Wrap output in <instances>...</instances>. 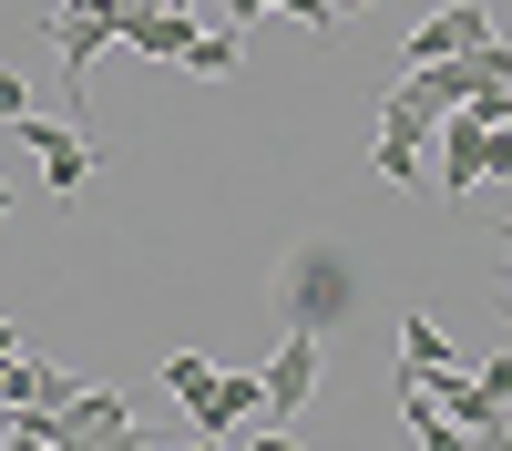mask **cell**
Returning a JSON list of instances; mask_svg holds the SVG:
<instances>
[{
    "label": "cell",
    "instance_id": "cell-13",
    "mask_svg": "<svg viewBox=\"0 0 512 451\" xmlns=\"http://www.w3.org/2000/svg\"><path fill=\"white\" fill-rule=\"evenodd\" d=\"M472 72H482V82H512V41H502V31L472 41Z\"/></svg>",
    "mask_w": 512,
    "mask_h": 451
},
{
    "label": "cell",
    "instance_id": "cell-5",
    "mask_svg": "<svg viewBox=\"0 0 512 451\" xmlns=\"http://www.w3.org/2000/svg\"><path fill=\"white\" fill-rule=\"evenodd\" d=\"M472 41H492V11H482V0H441V11H420V21H410V41H400V52L451 62V52H472Z\"/></svg>",
    "mask_w": 512,
    "mask_h": 451
},
{
    "label": "cell",
    "instance_id": "cell-18",
    "mask_svg": "<svg viewBox=\"0 0 512 451\" xmlns=\"http://www.w3.org/2000/svg\"><path fill=\"white\" fill-rule=\"evenodd\" d=\"M11 359H21V328H11V318H0V369H11Z\"/></svg>",
    "mask_w": 512,
    "mask_h": 451
},
{
    "label": "cell",
    "instance_id": "cell-16",
    "mask_svg": "<svg viewBox=\"0 0 512 451\" xmlns=\"http://www.w3.org/2000/svg\"><path fill=\"white\" fill-rule=\"evenodd\" d=\"M482 175H512V123H492V144H482Z\"/></svg>",
    "mask_w": 512,
    "mask_h": 451
},
{
    "label": "cell",
    "instance_id": "cell-20",
    "mask_svg": "<svg viewBox=\"0 0 512 451\" xmlns=\"http://www.w3.org/2000/svg\"><path fill=\"white\" fill-rule=\"evenodd\" d=\"M338 11H369V0H338Z\"/></svg>",
    "mask_w": 512,
    "mask_h": 451
},
{
    "label": "cell",
    "instance_id": "cell-6",
    "mask_svg": "<svg viewBox=\"0 0 512 451\" xmlns=\"http://www.w3.org/2000/svg\"><path fill=\"white\" fill-rule=\"evenodd\" d=\"M256 410H267V369H216V390L195 400V431L205 441H226V431H246Z\"/></svg>",
    "mask_w": 512,
    "mask_h": 451
},
{
    "label": "cell",
    "instance_id": "cell-12",
    "mask_svg": "<svg viewBox=\"0 0 512 451\" xmlns=\"http://www.w3.org/2000/svg\"><path fill=\"white\" fill-rule=\"evenodd\" d=\"M154 380H164V390H175V400L195 410L205 390H216V359H195V349H175V359H164V369H154Z\"/></svg>",
    "mask_w": 512,
    "mask_h": 451
},
{
    "label": "cell",
    "instance_id": "cell-10",
    "mask_svg": "<svg viewBox=\"0 0 512 451\" xmlns=\"http://www.w3.org/2000/svg\"><path fill=\"white\" fill-rule=\"evenodd\" d=\"M72 390H82V380H72L62 359H41V349H21L11 369H0V410H21V400H52V410H62Z\"/></svg>",
    "mask_w": 512,
    "mask_h": 451
},
{
    "label": "cell",
    "instance_id": "cell-1",
    "mask_svg": "<svg viewBox=\"0 0 512 451\" xmlns=\"http://www.w3.org/2000/svg\"><path fill=\"white\" fill-rule=\"evenodd\" d=\"M277 318L287 328H318V339H338V328L359 318V257L338 236H308L287 257V277H277Z\"/></svg>",
    "mask_w": 512,
    "mask_h": 451
},
{
    "label": "cell",
    "instance_id": "cell-14",
    "mask_svg": "<svg viewBox=\"0 0 512 451\" xmlns=\"http://www.w3.org/2000/svg\"><path fill=\"white\" fill-rule=\"evenodd\" d=\"M472 380H482V390H492V400L512 410V349H502V359H482V369H472Z\"/></svg>",
    "mask_w": 512,
    "mask_h": 451
},
{
    "label": "cell",
    "instance_id": "cell-19",
    "mask_svg": "<svg viewBox=\"0 0 512 451\" xmlns=\"http://www.w3.org/2000/svg\"><path fill=\"white\" fill-rule=\"evenodd\" d=\"M226 11H236V21H267V11H277V0H226Z\"/></svg>",
    "mask_w": 512,
    "mask_h": 451
},
{
    "label": "cell",
    "instance_id": "cell-2",
    "mask_svg": "<svg viewBox=\"0 0 512 451\" xmlns=\"http://www.w3.org/2000/svg\"><path fill=\"white\" fill-rule=\"evenodd\" d=\"M113 21H123V0H62L52 21H41V41L62 52V93H72V123H93L82 103H93V52H123L113 41Z\"/></svg>",
    "mask_w": 512,
    "mask_h": 451
},
{
    "label": "cell",
    "instance_id": "cell-15",
    "mask_svg": "<svg viewBox=\"0 0 512 451\" xmlns=\"http://www.w3.org/2000/svg\"><path fill=\"white\" fill-rule=\"evenodd\" d=\"M21 113H31V82H21V72H0V123H21Z\"/></svg>",
    "mask_w": 512,
    "mask_h": 451
},
{
    "label": "cell",
    "instance_id": "cell-17",
    "mask_svg": "<svg viewBox=\"0 0 512 451\" xmlns=\"http://www.w3.org/2000/svg\"><path fill=\"white\" fill-rule=\"evenodd\" d=\"M492 257H502V318H512V226H492Z\"/></svg>",
    "mask_w": 512,
    "mask_h": 451
},
{
    "label": "cell",
    "instance_id": "cell-9",
    "mask_svg": "<svg viewBox=\"0 0 512 451\" xmlns=\"http://www.w3.org/2000/svg\"><path fill=\"white\" fill-rule=\"evenodd\" d=\"M441 369H461L451 328H441L431 308H410V318H400V380H441Z\"/></svg>",
    "mask_w": 512,
    "mask_h": 451
},
{
    "label": "cell",
    "instance_id": "cell-21",
    "mask_svg": "<svg viewBox=\"0 0 512 451\" xmlns=\"http://www.w3.org/2000/svg\"><path fill=\"white\" fill-rule=\"evenodd\" d=\"M0 216H11V185H0Z\"/></svg>",
    "mask_w": 512,
    "mask_h": 451
},
{
    "label": "cell",
    "instance_id": "cell-4",
    "mask_svg": "<svg viewBox=\"0 0 512 451\" xmlns=\"http://www.w3.org/2000/svg\"><path fill=\"white\" fill-rule=\"evenodd\" d=\"M431 103L410 93V82H390L379 93V144H369V164H379V185H420V154H431Z\"/></svg>",
    "mask_w": 512,
    "mask_h": 451
},
{
    "label": "cell",
    "instance_id": "cell-3",
    "mask_svg": "<svg viewBox=\"0 0 512 451\" xmlns=\"http://www.w3.org/2000/svg\"><path fill=\"white\" fill-rule=\"evenodd\" d=\"M318 380H328V339H318V328H287L277 359H267V441H287L297 421H308Z\"/></svg>",
    "mask_w": 512,
    "mask_h": 451
},
{
    "label": "cell",
    "instance_id": "cell-11",
    "mask_svg": "<svg viewBox=\"0 0 512 451\" xmlns=\"http://www.w3.org/2000/svg\"><path fill=\"white\" fill-rule=\"evenodd\" d=\"M236 62H246V41H236V31H195V41H185V72H195V82H226Z\"/></svg>",
    "mask_w": 512,
    "mask_h": 451
},
{
    "label": "cell",
    "instance_id": "cell-7",
    "mask_svg": "<svg viewBox=\"0 0 512 451\" xmlns=\"http://www.w3.org/2000/svg\"><path fill=\"white\" fill-rule=\"evenodd\" d=\"M431 144H441V195L461 205V195L482 185V144H492V123H482V113H441Z\"/></svg>",
    "mask_w": 512,
    "mask_h": 451
},
{
    "label": "cell",
    "instance_id": "cell-8",
    "mask_svg": "<svg viewBox=\"0 0 512 451\" xmlns=\"http://www.w3.org/2000/svg\"><path fill=\"white\" fill-rule=\"evenodd\" d=\"M72 441H134L123 390H72V400H62V451H72Z\"/></svg>",
    "mask_w": 512,
    "mask_h": 451
}]
</instances>
